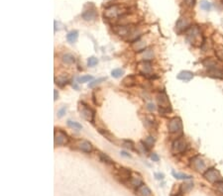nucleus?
<instances>
[{"mask_svg":"<svg viewBox=\"0 0 223 196\" xmlns=\"http://www.w3.org/2000/svg\"><path fill=\"white\" fill-rule=\"evenodd\" d=\"M215 188L217 192H219L220 194H223V180L222 181H219V182H216L215 183Z\"/></svg>","mask_w":223,"mask_h":196,"instance_id":"nucleus-33","label":"nucleus"},{"mask_svg":"<svg viewBox=\"0 0 223 196\" xmlns=\"http://www.w3.org/2000/svg\"><path fill=\"white\" fill-rule=\"evenodd\" d=\"M69 142V137L65 131L60 129H55V136H54V143L56 147L66 146Z\"/></svg>","mask_w":223,"mask_h":196,"instance_id":"nucleus-5","label":"nucleus"},{"mask_svg":"<svg viewBox=\"0 0 223 196\" xmlns=\"http://www.w3.org/2000/svg\"><path fill=\"white\" fill-rule=\"evenodd\" d=\"M186 142L184 140L183 137H180L177 139L176 141L173 143V146H172V151L175 154H181L186 151Z\"/></svg>","mask_w":223,"mask_h":196,"instance_id":"nucleus-10","label":"nucleus"},{"mask_svg":"<svg viewBox=\"0 0 223 196\" xmlns=\"http://www.w3.org/2000/svg\"><path fill=\"white\" fill-rule=\"evenodd\" d=\"M98 64V59L95 58V56H90L88 59H87V65L89 68H93Z\"/></svg>","mask_w":223,"mask_h":196,"instance_id":"nucleus-30","label":"nucleus"},{"mask_svg":"<svg viewBox=\"0 0 223 196\" xmlns=\"http://www.w3.org/2000/svg\"><path fill=\"white\" fill-rule=\"evenodd\" d=\"M138 71L142 75H144L146 77L152 78L154 77V75L152 74V64L151 62H140L138 64Z\"/></svg>","mask_w":223,"mask_h":196,"instance_id":"nucleus-8","label":"nucleus"},{"mask_svg":"<svg viewBox=\"0 0 223 196\" xmlns=\"http://www.w3.org/2000/svg\"><path fill=\"white\" fill-rule=\"evenodd\" d=\"M63 64H66V65H72V64H75V59L72 55L66 53V55L63 56Z\"/></svg>","mask_w":223,"mask_h":196,"instance_id":"nucleus-21","label":"nucleus"},{"mask_svg":"<svg viewBox=\"0 0 223 196\" xmlns=\"http://www.w3.org/2000/svg\"><path fill=\"white\" fill-rule=\"evenodd\" d=\"M157 101H158V105H159V112H160L161 114H165V113L172 111L171 103H170V101H169L168 95L166 94L165 91H162V92L158 94Z\"/></svg>","mask_w":223,"mask_h":196,"instance_id":"nucleus-3","label":"nucleus"},{"mask_svg":"<svg viewBox=\"0 0 223 196\" xmlns=\"http://www.w3.org/2000/svg\"><path fill=\"white\" fill-rule=\"evenodd\" d=\"M136 194L138 196H154L153 195V192L151 191V189H150L145 183H142L141 185H139L138 187L136 188Z\"/></svg>","mask_w":223,"mask_h":196,"instance_id":"nucleus-16","label":"nucleus"},{"mask_svg":"<svg viewBox=\"0 0 223 196\" xmlns=\"http://www.w3.org/2000/svg\"><path fill=\"white\" fill-rule=\"evenodd\" d=\"M172 174L174 175L175 178L177 179H190L192 178V176L190 175H187V174H184V173H180V172H172Z\"/></svg>","mask_w":223,"mask_h":196,"instance_id":"nucleus-25","label":"nucleus"},{"mask_svg":"<svg viewBox=\"0 0 223 196\" xmlns=\"http://www.w3.org/2000/svg\"><path fill=\"white\" fill-rule=\"evenodd\" d=\"M78 32L75 30L72 31V32H69L68 35H66V40H68V42L71 43V44L75 43L76 41H78Z\"/></svg>","mask_w":223,"mask_h":196,"instance_id":"nucleus-20","label":"nucleus"},{"mask_svg":"<svg viewBox=\"0 0 223 196\" xmlns=\"http://www.w3.org/2000/svg\"><path fill=\"white\" fill-rule=\"evenodd\" d=\"M203 176H204L206 180H208V181L212 182V183H216V182L222 181L223 180V178L220 175V172H219L216 169H206L205 172L203 173Z\"/></svg>","mask_w":223,"mask_h":196,"instance_id":"nucleus-7","label":"nucleus"},{"mask_svg":"<svg viewBox=\"0 0 223 196\" xmlns=\"http://www.w3.org/2000/svg\"><path fill=\"white\" fill-rule=\"evenodd\" d=\"M106 80V78L105 77H101V78H98V79H96V80H93L92 82H90V83L88 84V87L89 88H93L95 85H97V84H99L100 82H102V81H105Z\"/></svg>","mask_w":223,"mask_h":196,"instance_id":"nucleus-32","label":"nucleus"},{"mask_svg":"<svg viewBox=\"0 0 223 196\" xmlns=\"http://www.w3.org/2000/svg\"><path fill=\"white\" fill-rule=\"evenodd\" d=\"M123 147L126 148H128V150H130V151L135 150V147H134L133 142L128 141V140H124L123 141Z\"/></svg>","mask_w":223,"mask_h":196,"instance_id":"nucleus-31","label":"nucleus"},{"mask_svg":"<svg viewBox=\"0 0 223 196\" xmlns=\"http://www.w3.org/2000/svg\"><path fill=\"white\" fill-rule=\"evenodd\" d=\"M141 143H142L143 145H144V146L149 150L150 148H152L153 146H154L155 139L153 138V137H151V136H150V137H147V138H146L144 141H142Z\"/></svg>","mask_w":223,"mask_h":196,"instance_id":"nucleus-24","label":"nucleus"},{"mask_svg":"<svg viewBox=\"0 0 223 196\" xmlns=\"http://www.w3.org/2000/svg\"><path fill=\"white\" fill-rule=\"evenodd\" d=\"M200 8L205 11H209L210 9H211V3H209L208 1H206V0H202V1L200 2Z\"/></svg>","mask_w":223,"mask_h":196,"instance_id":"nucleus-28","label":"nucleus"},{"mask_svg":"<svg viewBox=\"0 0 223 196\" xmlns=\"http://www.w3.org/2000/svg\"><path fill=\"white\" fill-rule=\"evenodd\" d=\"M132 172H130V169H125V167H120V169H117L116 172V176L117 178H119V180L121 182L126 183L129 180V178L131 177Z\"/></svg>","mask_w":223,"mask_h":196,"instance_id":"nucleus-13","label":"nucleus"},{"mask_svg":"<svg viewBox=\"0 0 223 196\" xmlns=\"http://www.w3.org/2000/svg\"><path fill=\"white\" fill-rule=\"evenodd\" d=\"M124 74V71L122 68H114L112 71H111V75L114 78H119Z\"/></svg>","mask_w":223,"mask_h":196,"instance_id":"nucleus-26","label":"nucleus"},{"mask_svg":"<svg viewBox=\"0 0 223 196\" xmlns=\"http://www.w3.org/2000/svg\"><path fill=\"white\" fill-rule=\"evenodd\" d=\"M168 130L171 134H180L183 133V122L180 118L175 117L171 119L168 124Z\"/></svg>","mask_w":223,"mask_h":196,"instance_id":"nucleus-6","label":"nucleus"},{"mask_svg":"<svg viewBox=\"0 0 223 196\" xmlns=\"http://www.w3.org/2000/svg\"><path fill=\"white\" fill-rule=\"evenodd\" d=\"M135 82H136V78L134 75H129V76H127L123 79V84L125 86H132V85L135 84Z\"/></svg>","mask_w":223,"mask_h":196,"instance_id":"nucleus-22","label":"nucleus"},{"mask_svg":"<svg viewBox=\"0 0 223 196\" xmlns=\"http://www.w3.org/2000/svg\"><path fill=\"white\" fill-rule=\"evenodd\" d=\"M147 109L149 110V111H151V112L155 111V110H156L155 104H153V103H148V104H147Z\"/></svg>","mask_w":223,"mask_h":196,"instance_id":"nucleus-37","label":"nucleus"},{"mask_svg":"<svg viewBox=\"0 0 223 196\" xmlns=\"http://www.w3.org/2000/svg\"><path fill=\"white\" fill-rule=\"evenodd\" d=\"M197 37H200V31L198 28L196 26L189 27L186 31V40L190 44H194Z\"/></svg>","mask_w":223,"mask_h":196,"instance_id":"nucleus-12","label":"nucleus"},{"mask_svg":"<svg viewBox=\"0 0 223 196\" xmlns=\"http://www.w3.org/2000/svg\"><path fill=\"white\" fill-rule=\"evenodd\" d=\"M195 2L196 0H184V4L189 6V7H193L195 5Z\"/></svg>","mask_w":223,"mask_h":196,"instance_id":"nucleus-36","label":"nucleus"},{"mask_svg":"<svg viewBox=\"0 0 223 196\" xmlns=\"http://www.w3.org/2000/svg\"><path fill=\"white\" fill-rule=\"evenodd\" d=\"M66 106H63V108H60L58 111V117H59V118H62V117L66 114Z\"/></svg>","mask_w":223,"mask_h":196,"instance_id":"nucleus-35","label":"nucleus"},{"mask_svg":"<svg viewBox=\"0 0 223 196\" xmlns=\"http://www.w3.org/2000/svg\"><path fill=\"white\" fill-rule=\"evenodd\" d=\"M127 182H128V184L131 186V187H135V188H137L139 185H141L143 183L141 176L138 175V174H135V173H132L131 177L129 178V180Z\"/></svg>","mask_w":223,"mask_h":196,"instance_id":"nucleus-18","label":"nucleus"},{"mask_svg":"<svg viewBox=\"0 0 223 196\" xmlns=\"http://www.w3.org/2000/svg\"><path fill=\"white\" fill-rule=\"evenodd\" d=\"M81 17L84 21L87 22H93L96 20L97 18V11L95 6L92 3H88V4L84 7V10L82 12Z\"/></svg>","mask_w":223,"mask_h":196,"instance_id":"nucleus-4","label":"nucleus"},{"mask_svg":"<svg viewBox=\"0 0 223 196\" xmlns=\"http://www.w3.org/2000/svg\"><path fill=\"white\" fill-rule=\"evenodd\" d=\"M136 28L133 26L132 24L129 25H120V26H116L114 28V32H115L119 37L122 38H129L133 37L134 35H137Z\"/></svg>","mask_w":223,"mask_h":196,"instance_id":"nucleus-2","label":"nucleus"},{"mask_svg":"<svg viewBox=\"0 0 223 196\" xmlns=\"http://www.w3.org/2000/svg\"><path fill=\"white\" fill-rule=\"evenodd\" d=\"M192 77H193V74L192 71H181L178 75V79H180L183 81H189L190 79H192Z\"/></svg>","mask_w":223,"mask_h":196,"instance_id":"nucleus-19","label":"nucleus"},{"mask_svg":"<svg viewBox=\"0 0 223 196\" xmlns=\"http://www.w3.org/2000/svg\"><path fill=\"white\" fill-rule=\"evenodd\" d=\"M99 157H100V160H101V162L106 163H113V160H111L110 157L107 156V154L100 153V154H99Z\"/></svg>","mask_w":223,"mask_h":196,"instance_id":"nucleus-29","label":"nucleus"},{"mask_svg":"<svg viewBox=\"0 0 223 196\" xmlns=\"http://www.w3.org/2000/svg\"><path fill=\"white\" fill-rule=\"evenodd\" d=\"M189 21L186 18H180L176 24V30L178 33L183 32V31L189 29Z\"/></svg>","mask_w":223,"mask_h":196,"instance_id":"nucleus-17","label":"nucleus"},{"mask_svg":"<svg viewBox=\"0 0 223 196\" xmlns=\"http://www.w3.org/2000/svg\"><path fill=\"white\" fill-rule=\"evenodd\" d=\"M155 176H156V178L159 179V180H160V179H164V174H163V173H156Z\"/></svg>","mask_w":223,"mask_h":196,"instance_id":"nucleus-39","label":"nucleus"},{"mask_svg":"<svg viewBox=\"0 0 223 196\" xmlns=\"http://www.w3.org/2000/svg\"><path fill=\"white\" fill-rule=\"evenodd\" d=\"M192 187H193L192 182H186V183H183V184L180 185V192H183V193H186V192L190 191V189H192Z\"/></svg>","mask_w":223,"mask_h":196,"instance_id":"nucleus-23","label":"nucleus"},{"mask_svg":"<svg viewBox=\"0 0 223 196\" xmlns=\"http://www.w3.org/2000/svg\"><path fill=\"white\" fill-rule=\"evenodd\" d=\"M190 166H192L194 170L198 172H203V170L205 169V163L203 162V160L199 156L193 157L192 160H190Z\"/></svg>","mask_w":223,"mask_h":196,"instance_id":"nucleus-11","label":"nucleus"},{"mask_svg":"<svg viewBox=\"0 0 223 196\" xmlns=\"http://www.w3.org/2000/svg\"><path fill=\"white\" fill-rule=\"evenodd\" d=\"M76 147H78V150H81L84 153L89 154L93 151V146L90 142H88L87 140H79L76 144Z\"/></svg>","mask_w":223,"mask_h":196,"instance_id":"nucleus-14","label":"nucleus"},{"mask_svg":"<svg viewBox=\"0 0 223 196\" xmlns=\"http://www.w3.org/2000/svg\"><path fill=\"white\" fill-rule=\"evenodd\" d=\"M128 13V8L125 5L114 4L108 6L104 10V17L107 19H115L117 17H122Z\"/></svg>","mask_w":223,"mask_h":196,"instance_id":"nucleus-1","label":"nucleus"},{"mask_svg":"<svg viewBox=\"0 0 223 196\" xmlns=\"http://www.w3.org/2000/svg\"><path fill=\"white\" fill-rule=\"evenodd\" d=\"M68 126L72 129H75V130H81L82 129L81 124H79V123L75 122V121H71V120H69L68 121Z\"/></svg>","mask_w":223,"mask_h":196,"instance_id":"nucleus-27","label":"nucleus"},{"mask_svg":"<svg viewBox=\"0 0 223 196\" xmlns=\"http://www.w3.org/2000/svg\"><path fill=\"white\" fill-rule=\"evenodd\" d=\"M121 156H124V157H131V154H129L128 153H126V151H121Z\"/></svg>","mask_w":223,"mask_h":196,"instance_id":"nucleus-40","label":"nucleus"},{"mask_svg":"<svg viewBox=\"0 0 223 196\" xmlns=\"http://www.w3.org/2000/svg\"><path fill=\"white\" fill-rule=\"evenodd\" d=\"M91 79H92L91 75H84V76L78 78V82H79V83H84V82H87V81L91 80Z\"/></svg>","mask_w":223,"mask_h":196,"instance_id":"nucleus-34","label":"nucleus"},{"mask_svg":"<svg viewBox=\"0 0 223 196\" xmlns=\"http://www.w3.org/2000/svg\"><path fill=\"white\" fill-rule=\"evenodd\" d=\"M79 105H81L79 106V113H81V115L84 117L87 121H89V122L93 121L94 115H95V112L91 108H89L87 104H84V103H81Z\"/></svg>","mask_w":223,"mask_h":196,"instance_id":"nucleus-9","label":"nucleus"},{"mask_svg":"<svg viewBox=\"0 0 223 196\" xmlns=\"http://www.w3.org/2000/svg\"><path fill=\"white\" fill-rule=\"evenodd\" d=\"M150 157H151V160H153V162H159V160H160V157H159L157 154H152Z\"/></svg>","mask_w":223,"mask_h":196,"instance_id":"nucleus-38","label":"nucleus"},{"mask_svg":"<svg viewBox=\"0 0 223 196\" xmlns=\"http://www.w3.org/2000/svg\"><path fill=\"white\" fill-rule=\"evenodd\" d=\"M54 94H55V98H54V100H57L59 98V93H58V90H56L55 89V91H54Z\"/></svg>","mask_w":223,"mask_h":196,"instance_id":"nucleus-41","label":"nucleus"},{"mask_svg":"<svg viewBox=\"0 0 223 196\" xmlns=\"http://www.w3.org/2000/svg\"><path fill=\"white\" fill-rule=\"evenodd\" d=\"M138 56L141 59V62H151V59L154 58V53H153V50L151 48H146L144 50H142V52L138 53Z\"/></svg>","mask_w":223,"mask_h":196,"instance_id":"nucleus-15","label":"nucleus"}]
</instances>
